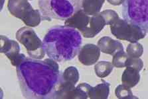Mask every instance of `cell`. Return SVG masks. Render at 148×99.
Returning a JSON list of instances; mask_svg holds the SVG:
<instances>
[{
	"instance_id": "cell-1",
	"label": "cell",
	"mask_w": 148,
	"mask_h": 99,
	"mask_svg": "<svg viewBox=\"0 0 148 99\" xmlns=\"http://www.w3.org/2000/svg\"><path fill=\"white\" fill-rule=\"evenodd\" d=\"M17 75L23 96L26 98H57L62 82L57 62L51 58L39 60L24 58L16 66Z\"/></svg>"
},
{
	"instance_id": "cell-2",
	"label": "cell",
	"mask_w": 148,
	"mask_h": 99,
	"mask_svg": "<svg viewBox=\"0 0 148 99\" xmlns=\"http://www.w3.org/2000/svg\"><path fill=\"white\" fill-rule=\"evenodd\" d=\"M82 43L80 33L66 25H56L50 28L42 40L47 54L58 62L73 60L79 53Z\"/></svg>"
},
{
	"instance_id": "cell-3",
	"label": "cell",
	"mask_w": 148,
	"mask_h": 99,
	"mask_svg": "<svg viewBox=\"0 0 148 99\" xmlns=\"http://www.w3.org/2000/svg\"><path fill=\"white\" fill-rule=\"evenodd\" d=\"M82 0H39L43 20H66L81 9Z\"/></svg>"
},
{
	"instance_id": "cell-4",
	"label": "cell",
	"mask_w": 148,
	"mask_h": 99,
	"mask_svg": "<svg viewBox=\"0 0 148 99\" xmlns=\"http://www.w3.org/2000/svg\"><path fill=\"white\" fill-rule=\"evenodd\" d=\"M122 15L125 21L148 33V0H124Z\"/></svg>"
},
{
	"instance_id": "cell-5",
	"label": "cell",
	"mask_w": 148,
	"mask_h": 99,
	"mask_svg": "<svg viewBox=\"0 0 148 99\" xmlns=\"http://www.w3.org/2000/svg\"><path fill=\"white\" fill-rule=\"evenodd\" d=\"M8 8L13 16L21 19L29 27L38 26L41 21L40 11L34 9L27 0H9Z\"/></svg>"
},
{
	"instance_id": "cell-6",
	"label": "cell",
	"mask_w": 148,
	"mask_h": 99,
	"mask_svg": "<svg viewBox=\"0 0 148 99\" xmlns=\"http://www.w3.org/2000/svg\"><path fill=\"white\" fill-rule=\"evenodd\" d=\"M15 37L18 41L25 46L31 58L40 60L45 57L46 52L42 42L32 28L24 26L19 28L17 31Z\"/></svg>"
},
{
	"instance_id": "cell-7",
	"label": "cell",
	"mask_w": 148,
	"mask_h": 99,
	"mask_svg": "<svg viewBox=\"0 0 148 99\" xmlns=\"http://www.w3.org/2000/svg\"><path fill=\"white\" fill-rule=\"evenodd\" d=\"M110 26L112 34L116 39L131 43L137 42L146 36L147 33L143 28L125 20L118 19Z\"/></svg>"
},
{
	"instance_id": "cell-8",
	"label": "cell",
	"mask_w": 148,
	"mask_h": 99,
	"mask_svg": "<svg viewBox=\"0 0 148 99\" xmlns=\"http://www.w3.org/2000/svg\"><path fill=\"white\" fill-rule=\"evenodd\" d=\"M1 52L5 54L13 66L16 67L26 56L20 54V46L16 41L9 39L5 36L1 35Z\"/></svg>"
},
{
	"instance_id": "cell-9",
	"label": "cell",
	"mask_w": 148,
	"mask_h": 99,
	"mask_svg": "<svg viewBox=\"0 0 148 99\" xmlns=\"http://www.w3.org/2000/svg\"><path fill=\"white\" fill-rule=\"evenodd\" d=\"M100 56V50L93 44H86L80 48L78 60L84 66H92L97 62Z\"/></svg>"
},
{
	"instance_id": "cell-10",
	"label": "cell",
	"mask_w": 148,
	"mask_h": 99,
	"mask_svg": "<svg viewBox=\"0 0 148 99\" xmlns=\"http://www.w3.org/2000/svg\"><path fill=\"white\" fill-rule=\"evenodd\" d=\"M90 18L91 17L86 14L83 9H80L73 16L65 20L64 24L70 27L77 28L82 33L88 26Z\"/></svg>"
},
{
	"instance_id": "cell-11",
	"label": "cell",
	"mask_w": 148,
	"mask_h": 99,
	"mask_svg": "<svg viewBox=\"0 0 148 99\" xmlns=\"http://www.w3.org/2000/svg\"><path fill=\"white\" fill-rule=\"evenodd\" d=\"M105 25H106V22L100 13L92 15L88 26L82 33L83 37L86 39L94 38L104 28Z\"/></svg>"
},
{
	"instance_id": "cell-12",
	"label": "cell",
	"mask_w": 148,
	"mask_h": 99,
	"mask_svg": "<svg viewBox=\"0 0 148 99\" xmlns=\"http://www.w3.org/2000/svg\"><path fill=\"white\" fill-rule=\"evenodd\" d=\"M98 46L102 52L112 56H114L118 51L124 50V46L120 41L109 37L101 38L98 42Z\"/></svg>"
},
{
	"instance_id": "cell-13",
	"label": "cell",
	"mask_w": 148,
	"mask_h": 99,
	"mask_svg": "<svg viewBox=\"0 0 148 99\" xmlns=\"http://www.w3.org/2000/svg\"><path fill=\"white\" fill-rule=\"evenodd\" d=\"M140 80V71L132 67L126 66L122 75V81L129 87H134L138 85Z\"/></svg>"
},
{
	"instance_id": "cell-14",
	"label": "cell",
	"mask_w": 148,
	"mask_h": 99,
	"mask_svg": "<svg viewBox=\"0 0 148 99\" xmlns=\"http://www.w3.org/2000/svg\"><path fill=\"white\" fill-rule=\"evenodd\" d=\"M110 93V83L103 81L95 87L90 86L88 97L91 99H107Z\"/></svg>"
},
{
	"instance_id": "cell-15",
	"label": "cell",
	"mask_w": 148,
	"mask_h": 99,
	"mask_svg": "<svg viewBox=\"0 0 148 99\" xmlns=\"http://www.w3.org/2000/svg\"><path fill=\"white\" fill-rule=\"evenodd\" d=\"M104 1L105 0H82V9L89 15H96L100 12Z\"/></svg>"
},
{
	"instance_id": "cell-16",
	"label": "cell",
	"mask_w": 148,
	"mask_h": 99,
	"mask_svg": "<svg viewBox=\"0 0 148 99\" xmlns=\"http://www.w3.org/2000/svg\"><path fill=\"white\" fill-rule=\"evenodd\" d=\"M114 68L112 63L106 61H101L95 66V71L96 75L100 78H104L108 76Z\"/></svg>"
},
{
	"instance_id": "cell-17",
	"label": "cell",
	"mask_w": 148,
	"mask_h": 99,
	"mask_svg": "<svg viewBox=\"0 0 148 99\" xmlns=\"http://www.w3.org/2000/svg\"><path fill=\"white\" fill-rule=\"evenodd\" d=\"M79 79V73L75 67L70 66L64 71L62 73V81L77 84Z\"/></svg>"
},
{
	"instance_id": "cell-18",
	"label": "cell",
	"mask_w": 148,
	"mask_h": 99,
	"mask_svg": "<svg viewBox=\"0 0 148 99\" xmlns=\"http://www.w3.org/2000/svg\"><path fill=\"white\" fill-rule=\"evenodd\" d=\"M90 85L87 83H80L76 87L72 93L71 99L80 98L86 99L88 98V92Z\"/></svg>"
},
{
	"instance_id": "cell-19",
	"label": "cell",
	"mask_w": 148,
	"mask_h": 99,
	"mask_svg": "<svg viewBox=\"0 0 148 99\" xmlns=\"http://www.w3.org/2000/svg\"><path fill=\"white\" fill-rule=\"evenodd\" d=\"M127 55L129 58H138L142 56L143 53V48L141 44L137 42L128 44L126 48Z\"/></svg>"
},
{
	"instance_id": "cell-20",
	"label": "cell",
	"mask_w": 148,
	"mask_h": 99,
	"mask_svg": "<svg viewBox=\"0 0 148 99\" xmlns=\"http://www.w3.org/2000/svg\"><path fill=\"white\" fill-rule=\"evenodd\" d=\"M115 94L116 97L120 99L138 98V97L133 95L130 87L124 84L120 85L116 87L115 89Z\"/></svg>"
},
{
	"instance_id": "cell-21",
	"label": "cell",
	"mask_w": 148,
	"mask_h": 99,
	"mask_svg": "<svg viewBox=\"0 0 148 99\" xmlns=\"http://www.w3.org/2000/svg\"><path fill=\"white\" fill-rule=\"evenodd\" d=\"M128 56L124 50H120L113 56L112 64L117 68H122L126 66Z\"/></svg>"
},
{
	"instance_id": "cell-22",
	"label": "cell",
	"mask_w": 148,
	"mask_h": 99,
	"mask_svg": "<svg viewBox=\"0 0 148 99\" xmlns=\"http://www.w3.org/2000/svg\"><path fill=\"white\" fill-rule=\"evenodd\" d=\"M100 15L104 19L106 25H110V24L117 21L118 19H120L118 13L115 11L111 9L103 11L100 13Z\"/></svg>"
},
{
	"instance_id": "cell-23",
	"label": "cell",
	"mask_w": 148,
	"mask_h": 99,
	"mask_svg": "<svg viewBox=\"0 0 148 99\" xmlns=\"http://www.w3.org/2000/svg\"><path fill=\"white\" fill-rule=\"evenodd\" d=\"M126 66L132 67L133 68H135L138 69L139 71H141L143 69V61L140 59V58H127ZM125 66V67H126Z\"/></svg>"
},
{
	"instance_id": "cell-24",
	"label": "cell",
	"mask_w": 148,
	"mask_h": 99,
	"mask_svg": "<svg viewBox=\"0 0 148 99\" xmlns=\"http://www.w3.org/2000/svg\"><path fill=\"white\" fill-rule=\"evenodd\" d=\"M107 1L112 5H120L124 3V0H107Z\"/></svg>"
},
{
	"instance_id": "cell-25",
	"label": "cell",
	"mask_w": 148,
	"mask_h": 99,
	"mask_svg": "<svg viewBox=\"0 0 148 99\" xmlns=\"http://www.w3.org/2000/svg\"><path fill=\"white\" fill-rule=\"evenodd\" d=\"M30 1H32V0H30Z\"/></svg>"
}]
</instances>
